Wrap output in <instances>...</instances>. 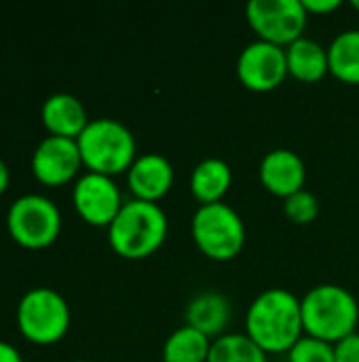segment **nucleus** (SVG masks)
<instances>
[{"instance_id":"25","label":"nucleus","mask_w":359,"mask_h":362,"mask_svg":"<svg viewBox=\"0 0 359 362\" xmlns=\"http://www.w3.org/2000/svg\"><path fill=\"white\" fill-rule=\"evenodd\" d=\"M0 362H23L21 354L15 346H11L8 341L0 339Z\"/></svg>"},{"instance_id":"12","label":"nucleus","mask_w":359,"mask_h":362,"mask_svg":"<svg viewBox=\"0 0 359 362\" xmlns=\"http://www.w3.org/2000/svg\"><path fill=\"white\" fill-rule=\"evenodd\" d=\"M127 185L135 199L159 202L174 185V165L161 153L138 155L127 170Z\"/></svg>"},{"instance_id":"7","label":"nucleus","mask_w":359,"mask_h":362,"mask_svg":"<svg viewBox=\"0 0 359 362\" xmlns=\"http://www.w3.org/2000/svg\"><path fill=\"white\" fill-rule=\"evenodd\" d=\"M11 238L25 248H44L55 242L61 229L59 208L40 193L17 197L6 214Z\"/></svg>"},{"instance_id":"15","label":"nucleus","mask_w":359,"mask_h":362,"mask_svg":"<svg viewBox=\"0 0 359 362\" xmlns=\"http://www.w3.org/2000/svg\"><path fill=\"white\" fill-rule=\"evenodd\" d=\"M231 322V303L222 293L203 291L195 295L186 305V325L203 335L220 337Z\"/></svg>"},{"instance_id":"22","label":"nucleus","mask_w":359,"mask_h":362,"mask_svg":"<svg viewBox=\"0 0 359 362\" xmlns=\"http://www.w3.org/2000/svg\"><path fill=\"white\" fill-rule=\"evenodd\" d=\"M284 212H286V216L292 223H296V225H309L320 214V202H317V197L311 191L300 189L294 195H290V197L284 199Z\"/></svg>"},{"instance_id":"24","label":"nucleus","mask_w":359,"mask_h":362,"mask_svg":"<svg viewBox=\"0 0 359 362\" xmlns=\"http://www.w3.org/2000/svg\"><path fill=\"white\" fill-rule=\"evenodd\" d=\"M307 13H332L341 6V0H303Z\"/></svg>"},{"instance_id":"1","label":"nucleus","mask_w":359,"mask_h":362,"mask_svg":"<svg viewBox=\"0 0 359 362\" xmlns=\"http://www.w3.org/2000/svg\"><path fill=\"white\" fill-rule=\"evenodd\" d=\"M245 333L267 354L290 352L305 335L300 299L288 288H267L248 308Z\"/></svg>"},{"instance_id":"3","label":"nucleus","mask_w":359,"mask_h":362,"mask_svg":"<svg viewBox=\"0 0 359 362\" xmlns=\"http://www.w3.org/2000/svg\"><path fill=\"white\" fill-rule=\"evenodd\" d=\"M305 335L336 344L355 333L359 322L358 297L339 284H317L300 299Z\"/></svg>"},{"instance_id":"21","label":"nucleus","mask_w":359,"mask_h":362,"mask_svg":"<svg viewBox=\"0 0 359 362\" xmlns=\"http://www.w3.org/2000/svg\"><path fill=\"white\" fill-rule=\"evenodd\" d=\"M288 362H334V344L303 335L288 352Z\"/></svg>"},{"instance_id":"26","label":"nucleus","mask_w":359,"mask_h":362,"mask_svg":"<svg viewBox=\"0 0 359 362\" xmlns=\"http://www.w3.org/2000/svg\"><path fill=\"white\" fill-rule=\"evenodd\" d=\"M6 187H8V168H6V163L0 159V193H4Z\"/></svg>"},{"instance_id":"4","label":"nucleus","mask_w":359,"mask_h":362,"mask_svg":"<svg viewBox=\"0 0 359 362\" xmlns=\"http://www.w3.org/2000/svg\"><path fill=\"white\" fill-rule=\"evenodd\" d=\"M83 165L89 172L114 176L131 168L138 157V144L131 129L118 119L99 117L91 119L83 134L76 138Z\"/></svg>"},{"instance_id":"27","label":"nucleus","mask_w":359,"mask_h":362,"mask_svg":"<svg viewBox=\"0 0 359 362\" xmlns=\"http://www.w3.org/2000/svg\"><path fill=\"white\" fill-rule=\"evenodd\" d=\"M351 6H353L355 11H359V0H351Z\"/></svg>"},{"instance_id":"9","label":"nucleus","mask_w":359,"mask_h":362,"mask_svg":"<svg viewBox=\"0 0 359 362\" xmlns=\"http://www.w3.org/2000/svg\"><path fill=\"white\" fill-rule=\"evenodd\" d=\"M237 76L252 91H271L288 76L286 47L256 38L237 57Z\"/></svg>"},{"instance_id":"20","label":"nucleus","mask_w":359,"mask_h":362,"mask_svg":"<svg viewBox=\"0 0 359 362\" xmlns=\"http://www.w3.org/2000/svg\"><path fill=\"white\" fill-rule=\"evenodd\" d=\"M207 362H269L267 352L248 333H224L212 341Z\"/></svg>"},{"instance_id":"6","label":"nucleus","mask_w":359,"mask_h":362,"mask_svg":"<svg viewBox=\"0 0 359 362\" xmlns=\"http://www.w3.org/2000/svg\"><path fill=\"white\" fill-rule=\"evenodd\" d=\"M17 325L23 337L34 344H55L70 327L68 301L49 286L30 288L17 305Z\"/></svg>"},{"instance_id":"11","label":"nucleus","mask_w":359,"mask_h":362,"mask_svg":"<svg viewBox=\"0 0 359 362\" xmlns=\"http://www.w3.org/2000/svg\"><path fill=\"white\" fill-rule=\"evenodd\" d=\"M83 165L76 138L47 136L32 155V172L42 185H63L72 180Z\"/></svg>"},{"instance_id":"28","label":"nucleus","mask_w":359,"mask_h":362,"mask_svg":"<svg viewBox=\"0 0 359 362\" xmlns=\"http://www.w3.org/2000/svg\"><path fill=\"white\" fill-rule=\"evenodd\" d=\"M74 362H89V361H74Z\"/></svg>"},{"instance_id":"17","label":"nucleus","mask_w":359,"mask_h":362,"mask_svg":"<svg viewBox=\"0 0 359 362\" xmlns=\"http://www.w3.org/2000/svg\"><path fill=\"white\" fill-rule=\"evenodd\" d=\"M233 182L231 165L220 157H207L199 161L190 174V191L201 204L222 202Z\"/></svg>"},{"instance_id":"8","label":"nucleus","mask_w":359,"mask_h":362,"mask_svg":"<svg viewBox=\"0 0 359 362\" xmlns=\"http://www.w3.org/2000/svg\"><path fill=\"white\" fill-rule=\"evenodd\" d=\"M245 17L258 38L288 47L300 36L309 21L303 0H250Z\"/></svg>"},{"instance_id":"14","label":"nucleus","mask_w":359,"mask_h":362,"mask_svg":"<svg viewBox=\"0 0 359 362\" xmlns=\"http://www.w3.org/2000/svg\"><path fill=\"white\" fill-rule=\"evenodd\" d=\"M40 117L44 127L51 132V136H63V138H78L87 127V123L91 121L87 117L83 102L66 91L49 95L42 104Z\"/></svg>"},{"instance_id":"19","label":"nucleus","mask_w":359,"mask_h":362,"mask_svg":"<svg viewBox=\"0 0 359 362\" xmlns=\"http://www.w3.org/2000/svg\"><path fill=\"white\" fill-rule=\"evenodd\" d=\"M212 339L184 325L176 329L163 346V362H207Z\"/></svg>"},{"instance_id":"18","label":"nucleus","mask_w":359,"mask_h":362,"mask_svg":"<svg viewBox=\"0 0 359 362\" xmlns=\"http://www.w3.org/2000/svg\"><path fill=\"white\" fill-rule=\"evenodd\" d=\"M330 72L351 85H359V28L345 30L328 45Z\"/></svg>"},{"instance_id":"16","label":"nucleus","mask_w":359,"mask_h":362,"mask_svg":"<svg viewBox=\"0 0 359 362\" xmlns=\"http://www.w3.org/2000/svg\"><path fill=\"white\" fill-rule=\"evenodd\" d=\"M286 59H288V74L305 83H315L330 72L328 47L320 45L315 38L309 36H300L298 40L288 45Z\"/></svg>"},{"instance_id":"2","label":"nucleus","mask_w":359,"mask_h":362,"mask_svg":"<svg viewBox=\"0 0 359 362\" xmlns=\"http://www.w3.org/2000/svg\"><path fill=\"white\" fill-rule=\"evenodd\" d=\"M169 221L157 202L129 199L108 225L112 250L125 259H146L154 255L167 238Z\"/></svg>"},{"instance_id":"23","label":"nucleus","mask_w":359,"mask_h":362,"mask_svg":"<svg viewBox=\"0 0 359 362\" xmlns=\"http://www.w3.org/2000/svg\"><path fill=\"white\" fill-rule=\"evenodd\" d=\"M334 362H359V333H351L334 344Z\"/></svg>"},{"instance_id":"10","label":"nucleus","mask_w":359,"mask_h":362,"mask_svg":"<svg viewBox=\"0 0 359 362\" xmlns=\"http://www.w3.org/2000/svg\"><path fill=\"white\" fill-rule=\"evenodd\" d=\"M72 202L76 212L95 227H108L125 204L112 176L97 172H87L76 180Z\"/></svg>"},{"instance_id":"13","label":"nucleus","mask_w":359,"mask_h":362,"mask_svg":"<svg viewBox=\"0 0 359 362\" xmlns=\"http://www.w3.org/2000/svg\"><path fill=\"white\" fill-rule=\"evenodd\" d=\"M260 180L273 195L286 199L305 189L307 165L296 151L273 148L260 161Z\"/></svg>"},{"instance_id":"5","label":"nucleus","mask_w":359,"mask_h":362,"mask_svg":"<svg viewBox=\"0 0 359 362\" xmlns=\"http://www.w3.org/2000/svg\"><path fill=\"white\" fill-rule=\"evenodd\" d=\"M190 233L199 250L214 261L235 259L245 244L243 218L224 202L201 204L193 214Z\"/></svg>"}]
</instances>
